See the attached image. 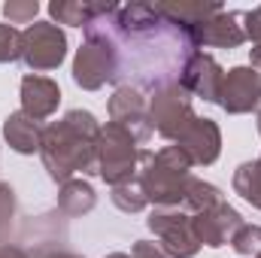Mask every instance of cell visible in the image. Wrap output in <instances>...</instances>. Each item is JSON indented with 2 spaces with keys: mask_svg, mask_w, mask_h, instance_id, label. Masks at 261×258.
I'll use <instances>...</instances> for the list:
<instances>
[{
  "mask_svg": "<svg viewBox=\"0 0 261 258\" xmlns=\"http://www.w3.org/2000/svg\"><path fill=\"white\" fill-rule=\"evenodd\" d=\"M100 122L88 110H67L64 116L43 128L40 158L52 183L64 186L76 173H94Z\"/></svg>",
  "mask_w": 261,
  "mask_h": 258,
  "instance_id": "1",
  "label": "cell"
},
{
  "mask_svg": "<svg viewBox=\"0 0 261 258\" xmlns=\"http://www.w3.org/2000/svg\"><path fill=\"white\" fill-rule=\"evenodd\" d=\"M192 161L179 146H164L158 152H140L137 179L152 207H182L186 189L192 179Z\"/></svg>",
  "mask_w": 261,
  "mask_h": 258,
  "instance_id": "2",
  "label": "cell"
},
{
  "mask_svg": "<svg viewBox=\"0 0 261 258\" xmlns=\"http://www.w3.org/2000/svg\"><path fill=\"white\" fill-rule=\"evenodd\" d=\"M140 143L130 137L125 128L107 122V128H100L97 137V161H94V173L110 186H122L137 179V170H140Z\"/></svg>",
  "mask_w": 261,
  "mask_h": 258,
  "instance_id": "3",
  "label": "cell"
},
{
  "mask_svg": "<svg viewBox=\"0 0 261 258\" xmlns=\"http://www.w3.org/2000/svg\"><path fill=\"white\" fill-rule=\"evenodd\" d=\"M149 119L152 128L158 131L164 140L179 143V137L195 125V107L192 94L179 82H164L149 94Z\"/></svg>",
  "mask_w": 261,
  "mask_h": 258,
  "instance_id": "4",
  "label": "cell"
},
{
  "mask_svg": "<svg viewBox=\"0 0 261 258\" xmlns=\"http://www.w3.org/2000/svg\"><path fill=\"white\" fill-rule=\"evenodd\" d=\"M146 225L158 237V246L167 252V258H195L200 252L192 213H186L182 207H152Z\"/></svg>",
  "mask_w": 261,
  "mask_h": 258,
  "instance_id": "5",
  "label": "cell"
},
{
  "mask_svg": "<svg viewBox=\"0 0 261 258\" xmlns=\"http://www.w3.org/2000/svg\"><path fill=\"white\" fill-rule=\"evenodd\" d=\"M67 58V34L55 21H34L21 31V61L37 76L58 70Z\"/></svg>",
  "mask_w": 261,
  "mask_h": 258,
  "instance_id": "6",
  "label": "cell"
},
{
  "mask_svg": "<svg viewBox=\"0 0 261 258\" xmlns=\"http://www.w3.org/2000/svg\"><path fill=\"white\" fill-rule=\"evenodd\" d=\"M110 122L125 128L137 143L152 140V119H149V94L140 85H119L116 94L110 97Z\"/></svg>",
  "mask_w": 261,
  "mask_h": 258,
  "instance_id": "7",
  "label": "cell"
},
{
  "mask_svg": "<svg viewBox=\"0 0 261 258\" xmlns=\"http://www.w3.org/2000/svg\"><path fill=\"white\" fill-rule=\"evenodd\" d=\"M219 107L228 116H246L261 110V73L252 67H231L225 70L222 91H219Z\"/></svg>",
  "mask_w": 261,
  "mask_h": 258,
  "instance_id": "8",
  "label": "cell"
},
{
  "mask_svg": "<svg viewBox=\"0 0 261 258\" xmlns=\"http://www.w3.org/2000/svg\"><path fill=\"white\" fill-rule=\"evenodd\" d=\"M192 225H195V234H197V240H200V246L222 249V246L231 243V237L246 222H243V216L228 200H222V203H216V207H210L203 213H195L192 216Z\"/></svg>",
  "mask_w": 261,
  "mask_h": 258,
  "instance_id": "9",
  "label": "cell"
},
{
  "mask_svg": "<svg viewBox=\"0 0 261 258\" xmlns=\"http://www.w3.org/2000/svg\"><path fill=\"white\" fill-rule=\"evenodd\" d=\"M222 79H225L222 64H219L213 55H206V52H192L189 61L179 70V85H182L192 97H200V100H206V104H219Z\"/></svg>",
  "mask_w": 261,
  "mask_h": 258,
  "instance_id": "10",
  "label": "cell"
},
{
  "mask_svg": "<svg viewBox=\"0 0 261 258\" xmlns=\"http://www.w3.org/2000/svg\"><path fill=\"white\" fill-rule=\"evenodd\" d=\"M189 43L192 49H203V46H213V49H237L246 43V34H243V12H228L222 9L219 15L206 18L203 24H197L189 31Z\"/></svg>",
  "mask_w": 261,
  "mask_h": 258,
  "instance_id": "11",
  "label": "cell"
},
{
  "mask_svg": "<svg viewBox=\"0 0 261 258\" xmlns=\"http://www.w3.org/2000/svg\"><path fill=\"white\" fill-rule=\"evenodd\" d=\"M173 146H179L195 167H210L222 155V128L213 119H200L197 116L195 125L186 131L179 137V143H173Z\"/></svg>",
  "mask_w": 261,
  "mask_h": 258,
  "instance_id": "12",
  "label": "cell"
},
{
  "mask_svg": "<svg viewBox=\"0 0 261 258\" xmlns=\"http://www.w3.org/2000/svg\"><path fill=\"white\" fill-rule=\"evenodd\" d=\"M18 97H21V113L31 116L34 122H46L49 116H55L58 104H61V88L55 79L49 76H37V73H28L21 79V88H18Z\"/></svg>",
  "mask_w": 261,
  "mask_h": 258,
  "instance_id": "13",
  "label": "cell"
},
{
  "mask_svg": "<svg viewBox=\"0 0 261 258\" xmlns=\"http://www.w3.org/2000/svg\"><path fill=\"white\" fill-rule=\"evenodd\" d=\"M3 140L12 152L18 155H40V143H43V125L34 122L31 116H24L21 110L18 113H9L3 119Z\"/></svg>",
  "mask_w": 261,
  "mask_h": 258,
  "instance_id": "14",
  "label": "cell"
},
{
  "mask_svg": "<svg viewBox=\"0 0 261 258\" xmlns=\"http://www.w3.org/2000/svg\"><path fill=\"white\" fill-rule=\"evenodd\" d=\"M97 207V192L88 179H67L64 186H58V210L67 219H79L88 216Z\"/></svg>",
  "mask_w": 261,
  "mask_h": 258,
  "instance_id": "15",
  "label": "cell"
},
{
  "mask_svg": "<svg viewBox=\"0 0 261 258\" xmlns=\"http://www.w3.org/2000/svg\"><path fill=\"white\" fill-rule=\"evenodd\" d=\"M97 6H100V0H52L49 3V15L58 24L85 28L97 15Z\"/></svg>",
  "mask_w": 261,
  "mask_h": 258,
  "instance_id": "16",
  "label": "cell"
},
{
  "mask_svg": "<svg viewBox=\"0 0 261 258\" xmlns=\"http://www.w3.org/2000/svg\"><path fill=\"white\" fill-rule=\"evenodd\" d=\"M231 186H234V192L240 194L246 203H252L255 210H261V155L255 161H243L234 170Z\"/></svg>",
  "mask_w": 261,
  "mask_h": 258,
  "instance_id": "17",
  "label": "cell"
},
{
  "mask_svg": "<svg viewBox=\"0 0 261 258\" xmlns=\"http://www.w3.org/2000/svg\"><path fill=\"white\" fill-rule=\"evenodd\" d=\"M225 197L222 192L213 186V183H203V179H197L192 176L189 179V189H186V200H182V210L186 213H203V210H210V207H216V203H222Z\"/></svg>",
  "mask_w": 261,
  "mask_h": 258,
  "instance_id": "18",
  "label": "cell"
},
{
  "mask_svg": "<svg viewBox=\"0 0 261 258\" xmlns=\"http://www.w3.org/2000/svg\"><path fill=\"white\" fill-rule=\"evenodd\" d=\"M110 197H113V203H116L122 213H143V210L149 207V200H146V194H143L140 179H130V183L116 186Z\"/></svg>",
  "mask_w": 261,
  "mask_h": 258,
  "instance_id": "19",
  "label": "cell"
},
{
  "mask_svg": "<svg viewBox=\"0 0 261 258\" xmlns=\"http://www.w3.org/2000/svg\"><path fill=\"white\" fill-rule=\"evenodd\" d=\"M15 216H18V197L9 183L0 179V246L9 243L12 228H15Z\"/></svg>",
  "mask_w": 261,
  "mask_h": 258,
  "instance_id": "20",
  "label": "cell"
},
{
  "mask_svg": "<svg viewBox=\"0 0 261 258\" xmlns=\"http://www.w3.org/2000/svg\"><path fill=\"white\" fill-rule=\"evenodd\" d=\"M234 252L243 258H258L261 255V225H243L234 237H231Z\"/></svg>",
  "mask_w": 261,
  "mask_h": 258,
  "instance_id": "21",
  "label": "cell"
},
{
  "mask_svg": "<svg viewBox=\"0 0 261 258\" xmlns=\"http://www.w3.org/2000/svg\"><path fill=\"white\" fill-rule=\"evenodd\" d=\"M37 12H40V3L37 0H6L3 3V18L9 24H34L37 21Z\"/></svg>",
  "mask_w": 261,
  "mask_h": 258,
  "instance_id": "22",
  "label": "cell"
},
{
  "mask_svg": "<svg viewBox=\"0 0 261 258\" xmlns=\"http://www.w3.org/2000/svg\"><path fill=\"white\" fill-rule=\"evenodd\" d=\"M21 61V31L0 21V64Z\"/></svg>",
  "mask_w": 261,
  "mask_h": 258,
  "instance_id": "23",
  "label": "cell"
},
{
  "mask_svg": "<svg viewBox=\"0 0 261 258\" xmlns=\"http://www.w3.org/2000/svg\"><path fill=\"white\" fill-rule=\"evenodd\" d=\"M243 34H246V40H252V46L261 43V6L243 12Z\"/></svg>",
  "mask_w": 261,
  "mask_h": 258,
  "instance_id": "24",
  "label": "cell"
},
{
  "mask_svg": "<svg viewBox=\"0 0 261 258\" xmlns=\"http://www.w3.org/2000/svg\"><path fill=\"white\" fill-rule=\"evenodd\" d=\"M130 258H167V252L155 240H137L130 246Z\"/></svg>",
  "mask_w": 261,
  "mask_h": 258,
  "instance_id": "25",
  "label": "cell"
},
{
  "mask_svg": "<svg viewBox=\"0 0 261 258\" xmlns=\"http://www.w3.org/2000/svg\"><path fill=\"white\" fill-rule=\"evenodd\" d=\"M0 258H37L31 249H24V246H15V243H3L0 246Z\"/></svg>",
  "mask_w": 261,
  "mask_h": 258,
  "instance_id": "26",
  "label": "cell"
},
{
  "mask_svg": "<svg viewBox=\"0 0 261 258\" xmlns=\"http://www.w3.org/2000/svg\"><path fill=\"white\" fill-rule=\"evenodd\" d=\"M249 67H252L255 73H261V43L249 49Z\"/></svg>",
  "mask_w": 261,
  "mask_h": 258,
  "instance_id": "27",
  "label": "cell"
},
{
  "mask_svg": "<svg viewBox=\"0 0 261 258\" xmlns=\"http://www.w3.org/2000/svg\"><path fill=\"white\" fill-rule=\"evenodd\" d=\"M37 258H82L76 252H67V249H49V252H40Z\"/></svg>",
  "mask_w": 261,
  "mask_h": 258,
  "instance_id": "28",
  "label": "cell"
},
{
  "mask_svg": "<svg viewBox=\"0 0 261 258\" xmlns=\"http://www.w3.org/2000/svg\"><path fill=\"white\" fill-rule=\"evenodd\" d=\"M107 258H130V255H125V252H110Z\"/></svg>",
  "mask_w": 261,
  "mask_h": 258,
  "instance_id": "29",
  "label": "cell"
},
{
  "mask_svg": "<svg viewBox=\"0 0 261 258\" xmlns=\"http://www.w3.org/2000/svg\"><path fill=\"white\" fill-rule=\"evenodd\" d=\"M258 134H261V110H258Z\"/></svg>",
  "mask_w": 261,
  "mask_h": 258,
  "instance_id": "30",
  "label": "cell"
},
{
  "mask_svg": "<svg viewBox=\"0 0 261 258\" xmlns=\"http://www.w3.org/2000/svg\"><path fill=\"white\" fill-rule=\"evenodd\" d=\"M258 258H261V255H258Z\"/></svg>",
  "mask_w": 261,
  "mask_h": 258,
  "instance_id": "31",
  "label": "cell"
}]
</instances>
